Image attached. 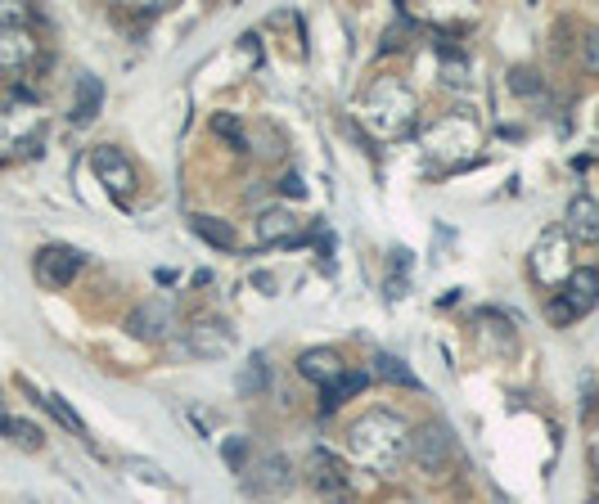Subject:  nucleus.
Listing matches in <instances>:
<instances>
[{
  "label": "nucleus",
  "instance_id": "1",
  "mask_svg": "<svg viewBox=\"0 0 599 504\" xmlns=\"http://www.w3.org/2000/svg\"><path fill=\"white\" fill-rule=\"evenodd\" d=\"M347 441H352V450L370 468L397 473L401 459L410 455V423L401 419L397 410H370V414H361V419H352Z\"/></svg>",
  "mask_w": 599,
  "mask_h": 504
},
{
  "label": "nucleus",
  "instance_id": "2",
  "mask_svg": "<svg viewBox=\"0 0 599 504\" xmlns=\"http://www.w3.org/2000/svg\"><path fill=\"white\" fill-rule=\"evenodd\" d=\"M365 122L374 126V131L383 135V140H392V135L410 131V122H415V95H410L401 81L383 77L374 81L370 90H365Z\"/></svg>",
  "mask_w": 599,
  "mask_h": 504
},
{
  "label": "nucleus",
  "instance_id": "3",
  "mask_svg": "<svg viewBox=\"0 0 599 504\" xmlns=\"http://www.w3.org/2000/svg\"><path fill=\"white\" fill-rule=\"evenodd\" d=\"M572 239L563 230H545L541 239H536V248H532V257H527V270H532V279L541 288H559V284H568V275L577 266H572Z\"/></svg>",
  "mask_w": 599,
  "mask_h": 504
},
{
  "label": "nucleus",
  "instance_id": "4",
  "mask_svg": "<svg viewBox=\"0 0 599 504\" xmlns=\"http://www.w3.org/2000/svg\"><path fill=\"white\" fill-rule=\"evenodd\" d=\"M410 459H415L428 477H446L455 464V437L442 428V423L410 428Z\"/></svg>",
  "mask_w": 599,
  "mask_h": 504
},
{
  "label": "nucleus",
  "instance_id": "5",
  "mask_svg": "<svg viewBox=\"0 0 599 504\" xmlns=\"http://www.w3.org/2000/svg\"><path fill=\"white\" fill-rule=\"evenodd\" d=\"M595 302H599V270L581 266V270H572L568 284H563V302L550 306V320L554 324H572L577 315H586Z\"/></svg>",
  "mask_w": 599,
  "mask_h": 504
},
{
  "label": "nucleus",
  "instance_id": "6",
  "mask_svg": "<svg viewBox=\"0 0 599 504\" xmlns=\"http://www.w3.org/2000/svg\"><path fill=\"white\" fill-rule=\"evenodd\" d=\"M307 477L329 504H347L352 500V486H347V464L334 455V450H311L307 455Z\"/></svg>",
  "mask_w": 599,
  "mask_h": 504
},
{
  "label": "nucleus",
  "instance_id": "7",
  "mask_svg": "<svg viewBox=\"0 0 599 504\" xmlns=\"http://www.w3.org/2000/svg\"><path fill=\"white\" fill-rule=\"evenodd\" d=\"M86 257L77 248H68V243H46V248L37 252V261H32V270H37V279L46 288H68L77 275H82Z\"/></svg>",
  "mask_w": 599,
  "mask_h": 504
},
{
  "label": "nucleus",
  "instance_id": "8",
  "mask_svg": "<svg viewBox=\"0 0 599 504\" xmlns=\"http://www.w3.org/2000/svg\"><path fill=\"white\" fill-rule=\"evenodd\" d=\"M91 167H95V176L104 180V189H109L113 198H131V194H136V171H131V158L122 149H113V144L91 149Z\"/></svg>",
  "mask_w": 599,
  "mask_h": 504
},
{
  "label": "nucleus",
  "instance_id": "9",
  "mask_svg": "<svg viewBox=\"0 0 599 504\" xmlns=\"http://www.w3.org/2000/svg\"><path fill=\"white\" fill-rule=\"evenodd\" d=\"M298 374L325 392V387H334L338 378L347 374V360L338 356L334 347H311V351H302V356H298Z\"/></svg>",
  "mask_w": 599,
  "mask_h": 504
},
{
  "label": "nucleus",
  "instance_id": "10",
  "mask_svg": "<svg viewBox=\"0 0 599 504\" xmlns=\"http://www.w3.org/2000/svg\"><path fill=\"white\" fill-rule=\"evenodd\" d=\"M32 59H37V36L23 23L0 27V72H23Z\"/></svg>",
  "mask_w": 599,
  "mask_h": 504
},
{
  "label": "nucleus",
  "instance_id": "11",
  "mask_svg": "<svg viewBox=\"0 0 599 504\" xmlns=\"http://www.w3.org/2000/svg\"><path fill=\"white\" fill-rule=\"evenodd\" d=\"M185 338H190L194 356H208V360L230 356V351H235V333H230L221 320H194L190 329H185Z\"/></svg>",
  "mask_w": 599,
  "mask_h": 504
},
{
  "label": "nucleus",
  "instance_id": "12",
  "mask_svg": "<svg viewBox=\"0 0 599 504\" xmlns=\"http://www.w3.org/2000/svg\"><path fill=\"white\" fill-rule=\"evenodd\" d=\"M172 324H176V311L167 302H140L136 311L127 315V329L136 333V338H145V342L167 338V333H172Z\"/></svg>",
  "mask_w": 599,
  "mask_h": 504
},
{
  "label": "nucleus",
  "instance_id": "13",
  "mask_svg": "<svg viewBox=\"0 0 599 504\" xmlns=\"http://www.w3.org/2000/svg\"><path fill=\"white\" fill-rule=\"evenodd\" d=\"M563 234L577 243H599V198L577 194L563 212Z\"/></svg>",
  "mask_w": 599,
  "mask_h": 504
},
{
  "label": "nucleus",
  "instance_id": "14",
  "mask_svg": "<svg viewBox=\"0 0 599 504\" xmlns=\"http://www.w3.org/2000/svg\"><path fill=\"white\" fill-rule=\"evenodd\" d=\"M257 239L262 243H298V221H293V212L266 207V212L257 216Z\"/></svg>",
  "mask_w": 599,
  "mask_h": 504
},
{
  "label": "nucleus",
  "instance_id": "15",
  "mask_svg": "<svg viewBox=\"0 0 599 504\" xmlns=\"http://www.w3.org/2000/svg\"><path fill=\"white\" fill-rule=\"evenodd\" d=\"M100 99H104L100 77H91V72H82V77H77V99H73V122H77V126H82V122H91V117L100 113Z\"/></svg>",
  "mask_w": 599,
  "mask_h": 504
},
{
  "label": "nucleus",
  "instance_id": "16",
  "mask_svg": "<svg viewBox=\"0 0 599 504\" xmlns=\"http://www.w3.org/2000/svg\"><path fill=\"white\" fill-rule=\"evenodd\" d=\"M190 230L199 234L203 243H212V248H221V252H230L235 248V230H230V221H221V216H190Z\"/></svg>",
  "mask_w": 599,
  "mask_h": 504
},
{
  "label": "nucleus",
  "instance_id": "17",
  "mask_svg": "<svg viewBox=\"0 0 599 504\" xmlns=\"http://www.w3.org/2000/svg\"><path fill=\"white\" fill-rule=\"evenodd\" d=\"M0 432H5V437L14 441V446H23V450H41V428L37 423H28V419H14V414H5L0 410Z\"/></svg>",
  "mask_w": 599,
  "mask_h": 504
},
{
  "label": "nucleus",
  "instance_id": "18",
  "mask_svg": "<svg viewBox=\"0 0 599 504\" xmlns=\"http://www.w3.org/2000/svg\"><path fill=\"white\" fill-rule=\"evenodd\" d=\"M257 482L266 486V491H289L293 477H289V464H284V455H262L257 459Z\"/></svg>",
  "mask_w": 599,
  "mask_h": 504
},
{
  "label": "nucleus",
  "instance_id": "19",
  "mask_svg": "<svg viewBox=\"0 0 599 504\" xmlns=\"http://www.w3.org/2000/svg\"><path fill=\"white\" fill-rule=\"evenodd\" d=\"M365 383H370V378H365V374H343L334 387H325V392H320V410H325V414H329V410H338V405H343L347 396H356V392H361Z\"/></svg>",
  "mask_w": 599,
  "mask_h": 504
},
{
  "label": "nucleus",
  "instance_id": "20",
  "mask_svg": "<svg viewBox=\"0 0 599 504\" xmlns=\"http://www.w3.org/2000/svg\"><path fill=\"white\" fill-rule=\"evenodd\" d=\"M374 378H383V383H397V387H424L406 369V360H397V356H374Z\"/></svg>",
  "mask_w": 599,
  "mask_h": 504
},
{
  "label": "nucleus",
  "instance_id": "21",
  "mask_svg": "<svg viewBox=\"0 0 599 504\" xmlns=\"http://www.w3.org/2000/svg\"><path fill=\"white\" fill-rule=\"evenodd\" d=\"M37 401H41V405H46V410H50V414H55V419H59V423H64V428H68V432H73V437H86V423H82V419H77V410H73V405H68V401H64V396H55V392H50V396H37Z\"/></svg>",
  "mask_w": 599,
  "mask_h": 504
},
{
  "label": "nucleus",
  "instance_id": "22",
  "mask_svg": "<svg viewBox=\"0 0 599 504\" xmlns=\"http://www.w3.org/2000/svg\"><path fill=\"white\" fill-rule=\"evenodd\" d=\"M262 387H266V356L257 351V356L244 365V378H239V392H244V396H257Z\"/></svg>",
  "mask_w": 599,
  "mask_h": 504
},
{
  "label": "nucleus",
  "instance_id": "23",
  "mask_svg": "<svg viewBox=\"0 0 599 504\" xmlns=\"http://www.w3.org/2000/svg\"><path fill=\"white\" fill-rule=\"evenodd\" d=\"M212 131H217V135H226V140L235 144V149H248V135H244V126H239L230 113H217V117H212Z\"/></svg>",
  "mask_w": 599,
  "mask_h": 504
},
{
  "label": "nucleus",
  "instance_id": "24",
  "mask_svg": "<svg viewBox=\"0 0 599 504\" xmlns=\"http://www.w3.org/2000/svg\"><path fill=\"white\" fill-rule=\"evenodd\" d=\"M226 464L235 468V473H244V464H248V446H244V437H230V441H226Z\"/></svg>",
  "mask_w": 599,
  "mask_h": 504
},
{
  "label": "nucleus",
  "instance_id": "25",
  "mask_svg": "<svg viewBox=\"0 0 599 504\" xmlns=\"http://www.w3.org/2000/svg\"><path fill=\"white\" fill-rule=\"evenodd\" d=\"M581 63H586V72H599V27L581 41Z\"/></svg>",
  "mask_w": 599,
  "mask_h": 504
},
{
  "label": "nucleus",
  "instance_id": "26",
  "mask_svg": "<svg viewBox=\"0 0 599 504\" xmlns=\"http://www.w3.org/2000/svg\"><path fill=\"white\" fill-rule=\"evenodd\" d=\"M514 90H518V95H541V81H536V72H523V68H518V72H514Z\"/></svg>",
  "mask_w": 599,
  "mask_h": 504
},
{
  "label": "nucleus",
  "instance_id": "27",
  "mask_svg": "<svg viewBox=\"0 0 599 504\" xmlns=\"http://www.w3.org/2000/svg\"><path fill=\"white\" fill-rule=\"evenodd\" d=\"M280 194H284V198H302V180H298V176H284V180H280Z\"/></svg>",
  "mask_w": 599,
  "mask_h": 504
},
{
  "label": "nucleus",
  "instance_id": "28",
  "mask_svg": "<svg viewBox=\"0 0 599 504\" xmlns=\"http://www.w3.org/2000/svg\"><path fill=\"white\" fill-rule=\"evenodd\" d=\"M131 468H140V473H145V477H149V482H163V473H158V468H154V464H145V459H136V464H131Z\"/></svg>",
  "mask_w": 599,
  "mask_h": 504
},
{
  "label": "nucleus",
  "instance_id": "29",
  "mask_svg": "<svg viewBox=\"0 0 599 504\" xmlns=\"http://www.w3.org/2000/svg\"><path fill=\"white\" fill-rule=\"evenodd\" d=\"M590 455H595V464H599V432H595V441H590Z\"/></svg>",
  "mask_w": 599,
  "mask_h": 504
},
{
  "label": "nucleus",
  "instance_id": "30",
  "mask_svg": "<svg viewBox=\"0 0 599 504\" xmlns=\"http://www.w3.org/2000/svg\"><path fill=\"white\" fill-rule=\"evenodd\" d=\"M590 504H599V500H590Z\"/></svg>",
  "mask_w": 599,
  "mask_h": 504
}]
</instances>
